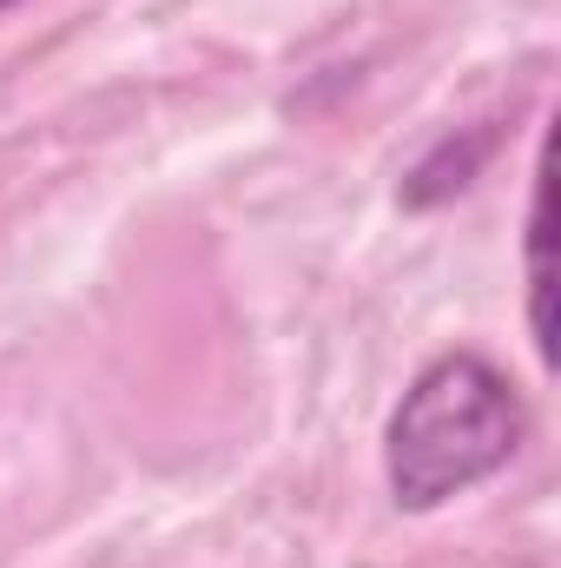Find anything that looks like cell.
Listing matches in <instances>:
<instances>
[{"label": "cell", "instance_id": "obj_1", "mask_svg": "<svg viewBox=\"0 0 561 568\" xmlns=\"http://www.w3.org/2000/svg\"><path fill=\"white\" fill-rule=\"evenodd\" d=\"M522 436H529L522 390L482 351H442L410 377L384 429V476H390L397 509L429 516L482 489L489 476L509 469Z\"/></svg>", "mask_w": 561, "mask_h": 568}, {"label": "cell", "instance_id": "obj_2", "mask_svg": "<svg viewBox=\"0 0 561 568\" xmlns=\"http://www.w3.org/2000/svg\"><path fill=\"white\" fill-rule=\"evenodd\" d=\"M549 291H555V265H549V199L536 192L529 205V331L542 364H555V317H549Z\"/></svg>", "mask_w": 561, "mask_h": 568}, {"label": "cell", "instance_id": "obj_3", "mask_svg": "<svg viewBox=\"0 0 561 568\" xmlns=\"http://www.w3.org/2000/svg\"><path fill=\"white\" fill-rule=\"evenodd\" d=\"M0 7H7V0H0Z\"/></svg>", "mask_w": 561, "mask_h": 568}]
</instances>
